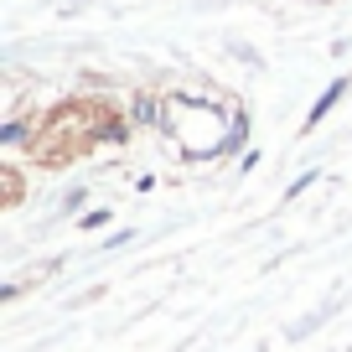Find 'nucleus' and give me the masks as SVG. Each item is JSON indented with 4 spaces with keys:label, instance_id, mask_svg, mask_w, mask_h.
Listing matches in <instances>:
<instances>
[{
    "label": "nucleus",
    "instance_id": "nucleus-1",
    "mask_svg": "<svg viewBox=\"0 0 352 352\" xmlns=\"http://www.w3.org/2000/svg\"><path fill=\"white\" fill-rule=\"evenodd\" d=\"M342 88H347V83H331V88H327V94H321V99H316V109H311V124H316V120H321V114H327V109H331V104H337V99H342Z\"/></svg>",
    "mask_w": 352,
    "mask_h": 352
}]
</instances>
